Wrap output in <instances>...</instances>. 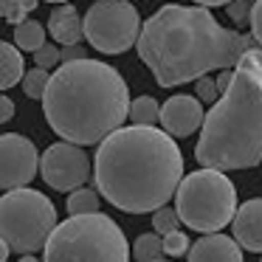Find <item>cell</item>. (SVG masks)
Wrapping results in <instances>:
<instances>
[{
	"mask_svg": "<svg viewBox=\"0 0 262 262\" xmlns=\"http://www.w3.org/2000/svg\"><path fill=\"white\" fill-rule=\"evenodd\" d=\"M254 37L223 29L203 6H161L138 34V57L161 88L194 82L209 71H231Z\"/></svg>",
	"mask_w": 262,
	"mask_h": 262,
	"instance_id": "cell-1",
	"label": "cell"
},
{
	"mask_svg": "<svg viewBox=\"0 0 262 262\" xmlns=\"http://www.w3.org/2000/svg\"><path fill=\"white\" fill-rule=\"evenodd\" d=\"M93 181L99 198L127 214H149L175 198L183 155L158 127H119L96 149Z\"/></svg>",
	"mask_w": 262,
	"mask_h": 262,
	"instance_id": "cell-2",
	"label": "cell"
},
{
	"mask_svg": "<svg viewBox=\"0 0 262 262\" xmlns=\"http://www.w3.org/2000/svg\"><path fill=\"white\" fill-rule=\"evenodd\" d=\"M127 110L130 91L124 76L102 59L62 62L42 96L48 127L76 147L102 144L127 121Z\"/></svg>",
	"mask_w": 262,
	"mask_h": 262,
	"instance_id": "cell-3",
	"label": "cell"
},
{
	"mask_svg": "<svg viewBox=\"0 0 262 262\" xmlns=\"http://www.w3.org/2000/svg\"><path fill=\"white\" fill-rule=\"evenodd\" d=\"M194 158L217 172L262 164V48H248L234 65L231 85L203 116Z\"/></svg>",
	"mask_w": 262,
	"mask_h": 262,
	"instance_id": "cell-4",
	"label": "cell"
},
{
	"mask_svg": "<svg viewBox=\"0 0 262 262\" xmlns=\"http://www.w3.org/2000/svg\"><path fill=\"white\" fill-rule=\"evenodd\" d=\"M42 262H130V245L119 223L96 211L57 223Z\"/></svg>",
	"mask_w": 262,
	"mask_h": 262,
	"instance_id": "cell-5",
	"label": "cell"
},
{
	"mask_svg": "<svg viewBox=\"0 0 262 262\" xmlns=\"http://www.w3.org/2000/svg\"><path fill=\"white\" fill-rule=\"evenodd\" d=\"M175 211L186 228L200 234H217L234 220L237 186L226 172L203 169L189 172L175 189Z\"/></svg>",
	"mask_w": 262,
	"mask_h": 262,
	"instance_id": "cell-6",
	"label": "cell"
},
{
	"mask_svg": "<svg viewBox=\"0 0 262 262\" xmlns=\"http://www.w3.org/2000/svg\"><path fill=\"white\" fill-rule=\"evenodd\" d=\"M57 228V206L37 189H12L0 198V239L9 251L26 256L46 248Z\"/></svg>",
	"mask_w": 262,
	"mask_h": 262,
	"instance_id": "cell-7",
	"label": "cell"
},
{
	"mask_svg": "<svg viewBox=\"0 0 262 262\" xmlns=\"http://www.w3.org/2000/svg\"><path fill=\"white\" fill-rule=\"evenodd\" d=\"M141 17L130 0H96L82 17V37L96 51L124 54L138 42Z\"/></svg>",
	"mask_w": 262,
	"mask_h": 262,
	"instance_id": "cell-8",
	"label": "cell"
},
{
	"mask_svg": "<svg viewBox=\"0 0 262 262\" xmlns=\"http://www.w3.org/2000/svg\"><path fill=\"white\" fill-rule=\"evenodd\" d=\"M37 175H42V181L57 192H74V189L88 183V178L93 175V166L82 147L68 141H57L42 152Z\"/></svg>",
	"mask_w": 262,
	"mask_h": 262,
	"instance_id": "cell-9",
	"label": "cell"
},
{
	"mask_svg": "<svg viewBox=\"0 0 262 262\" xmlns=\"http://www.w3.org/2000/svg\"><path fill=\"white\" fill-rule=\"evenodd\" d=\"M40 172V152L34 141L20 133L0 136V189H23Z\"/></svg>",
	"mask_w": 262,
	"mask_h": 262,
	"instance_id": "cell-10",
	"label": "cell"
},
{
	"mask_svg": "<svg viewBox=\"0 0 262 262\" xmlns=\"http://www.w3.org/2000/svg\"><path fill=\"white\" fill-rule=\"evenodd\" d=\"M203 104L194 96L186 93H178V96L166 99L164 107H161V127L169 138H189L192 133H198L203 127Z\"/></svg>",
	"mask_w": 262,
	"mask_h": 262,
	"instance_id": "cell-11",
	"label": "cell"
},
{
	"mask_svg": "<svg viewBox=\"0 0 262 262\" xmlns=\"http://www.w3.org/2000/svg\"><path fill=\"white\" fill-rule=\"evenodd\" d=\"M231 228H234V243L239 248L262 254V198L245 200L243 206H237Z\"/></svg>",
	"mask_w": 262,
	"mask_h": 262,
	"instance_id": "cell-12",
	"label": "cell"
},
{
	"mask_svg": "<svg viewBox=\"0 0 262 262\" xmlns=\"http://www.w3.org/2000/svg\"><path fill=\"white\" fill-rule=\"evenodd\" d=\"M189 262H243V248L226 234H206L189 245Z\"/></svg>",
	"mask_w": 262,
	"mask_h": 262,
	"instance_id": "cell-13",
	"label": "cell"
},
{
	"mask_svg": "<svg viewBox=\"0 0 262 262\" xmlns=\"http://www.w3.org/2000/svg\"><path fill=\"white\" fill-rule=\"evenodd\" d=\"M46 31L59 42V46H79L82 40V17L71 3H62L57 6L51 14H48V26Z\"/></svg>",
	"mask_w": 262,
	"mask_h": 262,
	"instance_id": "cell-14",
	"label": "cell"
},
{
	"mask_svg": "<svg viewBox=\"0 0 262 262\" xmlns=\"http://www.w3.org/2000/svg\"><path fill=\"white\" fill-rule=\"evenodd\" d=\"M26 74V59L17 46L12 42H0V91L20 85Z\"/></svg>",
	"mask_w": 262,
	"mask_h": 262,
	"instance_id": "cell-15",
	"label": "cell"
},
{
	"mask_svg": "<svg viewBox=\"0 0 262 262\" xmlns=\"http://www.w3.org/2000/svg\"><path fill=\"white\" fill-rule=\"evenodd\" d=\"M14 46L20 48V51H31L34 54L37 48L46 46V29H42V23H37V20H23L20 26H14Z\"/></svg>",
	"mask_w": 262,
	"mask_h": 262,
	"instance_id": "cell-16",
	"label": "cell"
},
{
	"mask_svg": "<svg viewBox=\"0 0 262 262\" xmlns=\"http://www.w3.org/2000/svg\"><path fill=\"white\" fill-rule=\"evenodd\" d=\"M161 116V104L155 102L152 96H138L130 102V110H127V119L138 127H155Z\"/></svg>",
	"mask_w": 262,
	"mask_h": 262,
	"instance_id": "cell-17",
	"label": "cell"
},
{
	"mask_svg": "<svg viewBox=\"0 0 262 262\" xmlns=\"http://www.w3.org/2000/svg\"><path fill=\"white\" fill-rule=\"evenodd\" d=\"M99 192L91 186H79L68 194V214L71 217H82V214H96L99 211Z\"/></svg>",
	"mask_w": 262,
	"mask_h": 262,
	"instance_id": "cell-18",
	"label": "cell"
},
{
	"mask_svg": "<svg viewBox=\"0 0 262 262\" xmlns=\"http://www.w3.org/2000/svg\"><path fill=\"white\" fill-rule=\"evenodd\" d=\"M133 256H136V262H158V259H164V243H161V234H155V231L141 234V237L136 239V245H133Z\"/></svg>",
	"mask_w": 262,
	"mask_h": 262,
	"instance_id": "cell-19",
	"label": "cell"
},
{
	"mask_svg": "<svg viewBox=\"0 0 262 262\" xmlns=\"http://www.w3.org/2000/svg\"><path fill=\"white\" fill-rule=\"evenodd\" d=\"M40 0H0V17L9 20L12 26H20L23 20H29V14L37 9Z\"/></svg>",
	"mask_w": 262,
	"mask_h": 262,
	"instance_id": "cell-20",
	"label": "cell"
},
{
	"mask_svg": "<svg viewBox=\"0 0 262 262\" xmlns=\"http://www.w3.org/2000/svg\"><path fill=\"white\" fill-rule=\"evenodd\" d=\"M48 79H51V74H48V71H42V68L26 71V74H23V91H26V96H29V99H40V102H42L46 88H48Z\"/></svg>",
	"mask_w": 262,
	"mask_h": 262,
	"instance_id": "cell-21",
	"label": "cell"
},
{
	"mask_svg": "<svg viewBox=\"0 0 262 262\" xmlns=\"http://www.w3.org/2000/svg\"><path fill=\"white\" fill-rule=\"evenodd\" d=\"M178 211L175 209H169V206H161L158 211H152V228H155V234H169V231H178Z\"/></svg>",
	"mask_w": 262,
	"mask_h": 262,
	"instance_id": "cell-22",
	"label": "cell"
},
{
	"mask_svg": "<svg viewBox=\"0 0 262 262\" xmlns=\"http://www.w3.org/2000/svg\"><path fill=\"white\" fill-rule=\"evenodd\" d=\"M164 243V256H181V254H189V237L183 231H169L161 237Z\"/></svg>",
	"mask_w": 262,
	"mask_h": 262,
	"instance_id": "cell-23",
	"label": "cell"
},
{
	"mask_svg": "<svg viewBox=\"0 0 262 262\" xmlns=\"http://www.w3.org/2000/svg\"><path fill=\"white\" fill-rule=\"evenodd\" d=\"M34 62H37V68H42V71L59 68V65H62V59H59V48L51 46V42H46L42 48L34 51Z\"/></svg>",
	"mask_w": 262,
	"mask_h": 262,
	"instance_id": "cell-24",
	"label": "cell"
},
{
	"mask_svg": "<svg viewBox=\"0 0 262 262\" xmlns=\"http://www.w3.org/2000/svg\"><path fill=\"white\" fill-rule=\"evenodd\" d=\"M194 91H198V102L200 104H214L217 99H220V93H217V85H214V79L211 76H200V79H194Z\"/></svg>",
	"mask_w": 262,
	"mask_h": 262,
	"instance_id": "cell-25",
	"label": "cell"
},
{
	"mask_svg": "<svg viewBox=\"0 0 262 262\" xmlns=\"http://www.w3.org/2000/svg\"><path fill=\"white\" fill-rule=\"evenodd\" d=\"M251 6H254V0H231L226 6V14L231 17L234 26H245L251 17Z\"/></svg>",
	"mask_w": 262,
	"mask_h": 262,
	"instance_id": "cell-26",
	"label": "cell"
},
{
	"mask_svg": "<svg viewBox=\"0 0 262 262\" xmlns=\"http://www.w3.org/2000/svg\"><path fill=\"white\" fill-rule=\"evenodd\" d=\"M248 26H251V37H254L256 48H262V0H254V6H251V17H248Z\"/></svg>",
	"mask_w": 262,
	"mask_h": 262,
	"instance_id": "cell-27",
	"label": "cell"
},
{
	"mask_svg": "<svg viewBox=\"0 0 262 262\" xmlns=\"http://www.w3.org/2000/svg\"><path fill=\"white\" fill-rule=\"evenodd\" d=\"M59 59L62 62H79V59H88V57L82 51V46H65V48H59Z\"/></svg>",
	"mask_w": 262,
	"mask_h": 262,
	"instance_id": "cell-28",
	"label": "cell"
},
{
	"mask_svg": "<svg viewBox=\"0 0 262 262\" xmlns=\"http://www.w3.org/2000/svg\"><path fill=\"white\" fill-rule=\"evenodd\" d=\"M12 116H14V102L9 96H0V124L12 121Z\"/></svg>",
	"mask_w": 262,
	"mask_h": 262,
	"instance_id": "cell-29",
	"label": "cell"
},
{
	"mask_svg": "<svg viewBox=\"0 0 262 262\" xmlns=\"http://www.w3.org/2000/svg\"><path fill=\"white\" fill-rule=\"evenodd\" d=\"M234 71V68H231ZM231 71H220V76L214 79V85H217V93H226V88L231 85Z\"/></svg>",
	"mask_w": 262,
	"mask_h": 262,
	"instance_id": "cell-30",
	"label": "cell"
},
{
	"mask_svg": "<svg viewBox=\"0 0 262 262\" xmlns=\"http://www.w3.org/2000/svg\"><path fill=\"white\" fill-rule=\"evenodd\" d=\"M198 6H203V9H211V6H228L231 0H194Z\"/></svg>",
	"mask_w": 262,
	"mask_h": 262,
	"instance_id": "cell-31",
	"label": "cell"
},
{
	"mask_svg": "<svg viewBox=\"0 0 262 262\" xmlns=\"http://www.w3.org/2000/svg\"><path fill=\"white\" fill-rule=\"evenodd\" d=\"M9 254H12V251H9V245L3 243V239H0V262H6V259H9Z\"/></svg>",
	"mask_w": 262,
	"mask_h": 262,
	"instance_id": "cell-32",
	"label": "cell"
},
{
	"mask_svg": "<svg viewBox=\"0 0 262 262\" xmlns=\"http://www.w3.org/2000/svg\"><path fill=\"white\" fill-rule=\"evenodd\" d=\"M17 262H42V259H37V256H31V254H26V256H20Z\"/></svg>",
	"mask_w": 262,
	"mask_h": 262,
	"instance_id": "cell-33",
	"label": "cell"
},
{
	"mask_svg": "<svg viewBox=\"0 0 262 262\" xmlns=\"http://www.w3.org/2000/svg\"><path fill=\"white\" fill-rule=\"evenodd\" d=\"M46 3H59V6H62V3H68V0H46Z\"/></svg>",
	"mask_w": 262,
	"mask_h": 262,
	"instance_id": "cell-34",
	"label": "cell"
},
{
	"mask_svg": "<svg viewBox=\"0 0 262 262\" xmlns=\"http://www.w3.org/2000/svg\"><path fill=\"white\" fill-rule=\"evenodd\" d=\"M158 262H164V259H158Z\"/></svg>",
	"mask_w": 262,
	"mask_h": 262,
	"instance_id": "cell-35",
	"label": "cell"
},
{
	"mask_svg": "<svg viewBox=\"0 0 262 262\" xmlns=\"http://www.w3.org/2000/svg\"><path fill=\"white\" fill-rule=\"evenodd\" d=\"M259 262H262V259H259Z\"/></svg>",
	"mask_w": 262,
	"mask_h": 262,
	"instance_id": "cell-36",
	"label": "cell"
}]
</instances>
